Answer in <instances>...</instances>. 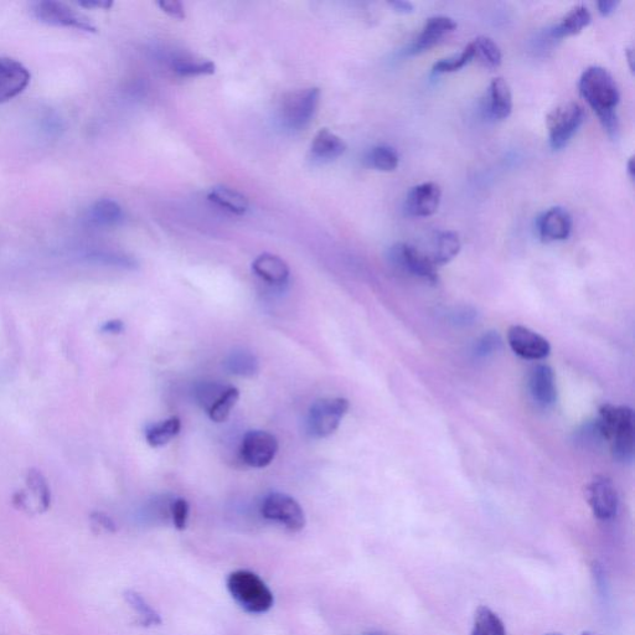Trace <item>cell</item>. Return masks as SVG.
I'll use <instances>...</instances> for the list:
<instances>
[{
    "label": "cell",
    "mask_w": 635,
    "mask_h": 635,
    "mask_svg": "<svg viewBox=\"0 0 635 635\" xmlns=\"http://www.w3.org/2000/svg\"><path fill=\"white\" fill-rule=\"evenodd\" d=\"M580 94L593 111L600 117L602 125L611 136L618 131L616 107L619 103V90L616 80L601 66H592L583 72L580 84Z\"/></svg>",
    "instance_id": "1"
},
{
    "label": "cell",
    "mask_w": 635,
    "mask_h": 635,
    "mask_svg": "<svg viewBox=\"0 0 635 635\" xmlns=\"http://www.w3.org/2000/svg\"><path fill=\"white\" fill-rule=\"evenodd\" d=\"M227 590L247 613L263 614L273 607L275 598L270 588L255 572L237 570L227 577Z\"/></svg>",
    "instance_id": "2"
},
{
    "label": "cell",
    "mask_w": 635,
    "mask_h": 635,
    "mask_svg": "<svg viewBox=\"0 0 635 635\" xmlns=\"http://www.w3.org/2000/svg\"><path fill=\"white\" fill-rule=\"evenodd\" d=\"M320 90L312 89L289 92L283 97L280 107V122L287 131L299 132L306 129L316 115Z\"/></svg>",
    "instance_id": "3"
},
{
    "label": "cell",
    "mask_w": 635,
    "mask_h": 635,
    "mask_svg": "<svg viewBox=\"0 0 635 635\" xmlns=\"http://www.w3.org/2000/svg\"><path fill=\"white\" fill-rule=\"evenodd\" d=\"M583 121H585V110L577 102H567L552 110L546 118L551 148L554 151H560L566 147L582 126Z\"/></svg>",
    "instance_id": "4"
},
{
    "label": "cell",
    "mask_w": 635,
    "mask_h": 635,
    "mask_svg": "<svg viewBox=\"0 0 635 635\" xmlns=\"http://www.w3.org/2000/svg\"><path fill=\"white\" fill-rule=\"evenodd\" d=\"M32 14L39 22L53 25V27L72 28L82 32L96 33V25L85 14L64 3L54 0H41L32 5Z\"/></svg>",
    "instance_id": "5"
},
{
    "label": "cell",
    "mask_w": 635,
    "mask_h": 635,
    "mask_svg": "<svg viewBox=\"0 0 635 635\" xmlns=\"http://www.w3.org/2000/svg\"><path fill=\"white\" fill-rule=\"evenodd\" d=\"M261 514L266 520L280 524L293 533H298L306 526V514L296 499L283 493L266 495L261 505Z\"/></svg>",
    "instance_id": "6"
},
{
    "label": "cell",
    "mask_w": 635,
    "mask_h": 635,
    "mask_svg": "<svg viewBox=\"0 0 635 635\" xmlns=\"http://www.w3.org/2000/svg\"><path fill=\"white\" fill-rule=\"evenodd\" d=\"M349 401L343 397L323 399L311 407L308 415V431L313 437L325 438L338 430L349 411Z\"/></svg>",
    "instance_id": "7"
},
{
    "label": "cell",
    "mask_w": 635,
    "mask_h": 635,
    "mask_svg": "<svg viewBox=\"0 0 635 635\" xmlns=\"http://www.w3.org/2000/svg\"><path fill=\"white\" fill-rule=\"evenodd\" d=\"M389 260L392 265L410 275L422 278L427 282L438 281L436 266L433 265L430 256L423 254L415 246L409 244H396L389 251Z\"/></svg>",
    "instance_id": "8"
},
{
    "label": "cell",
    "mask_w": 635,
    "mask_h": 635,
    "mask_svg": "<svg viewBox=\"0 0 635 635\" xmlns=\"http://www.w3.org/2000/svg\"><path fill=\"white\" fill-rule=\"evenodd\" d=\"M240 452L247 466L265 468L276 458L278 441L270 432L250 431L242 440Z\"/></svg>",
    "instance_id": "9"
},
{
    "label": "cell",
    "mask_w": 635,
    "mask_h": 635,
    "mask_svg": "<svg viewBox=\"0 0 635 635\" xmlns=\"http://www.w3.org/2000/svg\"><path fill=\"white\" fill-rule=\"evenodd\" d=\"M586 498L597 519L608 521L617 515L618 493L608 478L600 477L593 480L586 489Z\"/></svg>",
    "instance_id": "10"
},
{
    "label": "cell",
    "mask_w": 635,
    "mask_h": 635,
    "mask_svg": "<svg viewBox=\"0 0 635 635\" xmlns=\"http://www.w3.org/2000/svg\"><path fill=\"white\" fill-rule=\"evenodd\" d=\"M508 343L516 355L526 360L545 359L551 351L550 343L544 337L523 325H513L509 329Z\"/></svg>",
    "instance_id": "11"
},
{
    "label": "cell",
    "mask_w": 635,
    "mask_h": 635,
    "mask_svg": "<svg viewBox=\"0 0 635 635\" xmlns=\"http://www.w3.org/2000/svg\"><path fill=\"white\" fill-rule=\"evenodd\" d=\"M611 449L613 458L621 463L632 462L634 456V416L627 406H621L616 427L612 432Z\"/></svg>",
    "instance_id": "12"
},
{
    "label": "cell",
    "mask_w": 635,
    "mask_h": 635,
    "mask_svg": "<svg viewBox=\"0 0 635 635\" xmlns=\"http://www.w3.org/2000/svg\"><path fill=\"white\" fill-rule=\"evenodd\" d=\"M29 70L19 61L0 58V103L8 102L22 94L30 84Z\"/></svg>",
    "instance_id": "13"
},
{
    "label": "cell",
    "mask_w": 635,
    "mask_h": 635,
    "mask_svg": "<svg viewBox=\"0 0 635 635\" xmlns=\"http://www.w3.org/2000/svg\"><path fill=\"white\" fill-rule=\"evenodd\" d=\"M441 188L435 183H423L412 188L407 195L405 209L415 218H428L440 208Z\"/></svg>",
    "instance_id": "14"
},
{
    "label": "cell",
    "mask_w": 635,
    "mask_h": 635,
    "mask_svg": "<svg viewBox=\"0 0 635 635\" xmlns=\"http://www.w3.org/2000/svg\"><path fill=\"white\" fill-rule=\"evenodd\" d=\"M540 239L544 242L566 240L572 231V218L569 211L552 208L542 214L538 220Z\"/></svg>",
    "instance_id": "15"
},
{
    "label": "cell",
    "mask_w": 635,
    "mask_h": 635,
    "mask_svg": "<svg viewBox=\"0 0 635 635\" xmlns=\"http://www.w3.org/2000/svg\"><path fill=\"white\" fill-rule=\"evenodd\" d=\"M456 29L457 24L452 18L443 17V15L432 17L427 20L420 36H418L407 53L412 55L423 53V51L431 49L438 41H441Z\"/></svg>",
    "instance_id": "16"
},
{
    "label": "cell",
    "mask_w": 635,
    "mask_h": 635,
    "mask_svg": "<svg viewBox=\"0 0 635 635\" xmlns=\"http://www.w3.org/2000/svg\"><path fill=\"white\" fill-rule=\"evenodd\" d=\"M529 389L531 396L539 405H554L557 399L554 370L549 365L536 366L530 374Z\"/></svg>",
    "instance_id": "17"
},
{
    "label": "cell",
    "mask_w": 635,
    "mask_h": 635,
    "mask_svg": "<svg viewBox=\"0 0 635 635\" xmlns=\"http://www.w3.org/2000/svg\"><path fill=\"white\" fill-rule=\"evenodd\" d=\"M252 271L262 281L273 286L285 285L289 277V267L281 257L272 254L258 256L252 263Z\"/></svg>",
    "instance_id": "18"
},
{
    "label": "cell",
    "mask_w": 635,
    "mask_h": 635,
    "mask_svg": "<svg viewBox=\"0 0 635 635\" xmlns=\"http://www.w3.org/2000/svg\"><path fill=\"white\" fill-rule=\"evenodd\" d=\"M345 151H347V144L327 128L320 129L311 146L313 159L322 163L332 162L342 157Z\"/></svg>",
    "instance_id": "19"
},
{
    "label": "cell",
    "mask_w": 635,
    "mask_h": 635,
    "mask_svg": "<svg viewBox=\"0 0 635 635\" xmlns=\"http://www.w3.org/2000/svg\"><path fill=\"white\" fill-rule=\"evenodd\" d=\"M513 111V95L508 82L497 77L490 84L488 91V112L493 120H505Z\"/></svg>",
    "instance_id": "20"
},
{
    "label": "cell",
    "mask_w": 635,
    "mask_h": 635,
    "mask_svg": "<svg viewBox=\"0 0 635 635\" xmlns=\"http://www.w3.org/2000/svg\"><path fill=\"white\" fill-rule=\"evenodd\" d=\"M591 20V13L586 5H576L562 18L551 34L556 39L569 38V36L580 34L583 29L591 24Z\"/></svg>",
    "instance_id": "21"
},
{
    "label": "cell",
    "mask_w": 635,
    "mask_h": 635,
    "mask_svg": "<svg viewBox=\"0 0 635 635\" xmlns=\"http://www.w3.org/2000/svg\"><path fill=\"white\" fill-rule=\"evenodd\" d=\"M123 219V211L115 200L102 199L96 201L87 210L86 220L92 226L107 227L120 224Z\"/></svg>",
    "instance_id": "22"
},
{
    "label": "cell",
    "mask_w": 635,
    "mask_h": 635,
    "mask_svg": "<svg viewBox=\"0 0 635 635\" xmlns=\"http://www.w3.org/2000/svg\"><path fill=\"white\" fill-rule=\"evenodd\" d=\"M208 199L211 203L236 215H244L250 208L249 199L244 194L235 189L224 187V185L210 189Z\"/></svg>",
    "instance_id": "23"
},
{
    "label": "cell",
    "mask_w": 635,
    "mask_h": 635,
    "mask_svg": "<svg viewBox=\"0 0 635 635\" xmlns=\"http://www.w3.org/2000/svg\"><path fill=\"white\" fill-rule=\"evenodd\" d=\"M459 251H461V240L456 232L442 231L436 237L430 258L436 267L443 266L451 262L459 254Z\"/></svg>",
    "instance_id": "24"
},
{
    "label": "cell",
    "mask_w": 635,
    "mask_h": 635,
    "mask_svg": "<svg viewBox=\"0 0 635 635\" xmlns=\"http://www.w3.org/2000/svg\"><path fill=\"white\" fill-rule=\"evenodd\" d=\"M182 430V421L177 416L168 418V420L154 423V425L146 428V441L149 446L154 448L168 445L173 438L179 435Z\"/></svg>",
    "instance_id": "25"
},
{
    "label": "cell",
    "mask_w": 635,
    "mask_h": 635,
    "mask_svg": "<svg viewBox=\"0 0 635 635\" xmlns=\"http://www.w3.org/2000/svg\"><path fill=\"white\" fill-rule=\"evenodd\" d=\"M225 366L230 374L240 376V378H254L260 370L256 355L245 349L232 351L227 356Z\"/></svg>",
    "instance_id": "26"
},
{
    "label": "cell",
    "mask_w": 635,
    "mask_h": 635,
    "mask_svg": "<svg viewBox=\"0 0 635 635\" xmlns=\"http://www.w3.org/2000/svg\"><path fill=\"white\" fill-rule=\"evenodd\" d=\"M472 635H507V629L497 613L480 606L474 613Z\"/></svg>",
    "instance_id": "27"
},
{
    "label": "cell",
    "mask_w": 635,
    "mask_h": 635,
    "mask_svg": "<svg viewBox=\"0 0 635 635\" xmlns=\"http://www.w3.org/2000/svg\"><path fill=\"white\" fill-rule=\"evenodd\" d=\"M172 69L175 74L182 77L206 76L215 74L216 65L210 60L184 55L172 61Z\"/></svg>",
    "instance_id": "28"
},
{
    "label": "cell",
    "mask_w": 635,
    "mask_h": 635,
    "mask_svg": "<svg viewBox=\"0 0 635 635\" xmlns=\"http://www.w3.org/2000/svg\"><path fill=\"white\" fill-rule=\"evenodd\" d=\"M125 600L129 604V607L138 614L139 623L143 627H156L162 623L159 613L149 604L142 595H139L136 591H126Z\"/></svg>",
    "instance_id": "29"
},
{
    "label": "cell",
    "mask_w": 635,
    "mask_h": 635,
    "mask_svg": "<svg viewBox=\"0 0 635 635\" xmlns=\"http://www.w3.org/2000/svg\"><path fill=\"white\" fill-rule=\"evenodd\" d=\"M472 44L474 46V58H477L484 66L489 67V69H495V67L502 64V51L492 39L480 36V38L472 41Z\"/></svg>",
    "instance_id": "30"
},
{
    "label": "cell",
    "mask_w": 635,
    "mask_h": 635,
    "mask_svg": "<svg viewBox=\"0 0 635 635\" xmlns=\"http://www.w3.org/2000/svg\"><path fill=\"white\" fill-rule=\"evenodd\" d=\"M27 485L30 492L33 493L40 511H46L50 508L51 492L48 480L44 474L38 469H29L27 473Z\"/></svg>",
    "instance_id": "31"
},
{
    "label": "cell",
    "mask_w": 635,
    "mask_h": 635,
    "mask_svg": "<svg viewBox=\"0 0 635 635\" xmlns=\"http://www.w3.org/2000/svg\"><path fill=\"white\" fill-rule=\"evenodd\" d=\"M370 167L381 170V172H392L399 167V154L395 149L387 146H378L371 149L366 157Z\"/></svg>",
    "instance_id": "32"
},
{
    "label": "cell",
    "mask_w": 635,
    "mask_h": 635,
    "mask_svg": "<svg viewBox=\"0 0 635 635\" xmlns=\"http://www.w3.org/2000/svg\"><path fill=\"white\" fill-rule=\"evenodd\" d=\"M227 386L219 384V382L205 381L195 387V400L201 406V409L208 413L224 395Z\"/></svg>",
    "instance_id": "33"
},
{
    "label": "cell",
    "mask_w": 635,
    "mask_h": 635,
    "mask_svg": "<svg viewBox=\"0 0 635 635\" xmlns=\"http://www.w3.org/2000/svg\"><path fill=\"white\" fill-rule=\"evenodd\" d=\"M240 399V391L234 386H227L224 395L216 402V405L208 412L211 421L224 422L229 418L232 409Z\"/></svg>",
    "instance_id": "34"
},
{
    "label": "cell",
    "mask_w": 635,
    "mask_h": 635,
    "mask_svg": "<svg viewBox=\"0 0 635 635\" xmlns=\"http://www.w3.org/2000/svg\"><path fill=\"white\" fill-rule=\"evenodd\" d=\"M473 58L474 46L472 43H469L458 56L438 61V63L433 66V72H435V74H446V72L461 70L462 67L466 66Z\"/></svg>",
    "instance_id": "35"
},
{
    "label": "cell",
    "mask_w": 635,
    "mask_h": 635,
    "mask_svg": "<svg viewBox=\"0 0 635 635\" xmlns=\"http://www.w3.org/2000/svg\"><path fill=\"white\" fill-rule=\"evenodd\" d=\"M91 260L106 263V265L133 268L137 266L136 261L133 258L122 254H116V252L108 251H94L89 254Z\"/></svg>",
    "instance_id": "36"
},
{
    "label": "cell",
    "mask_w": 635,
    "mask_h": 635,
    "mask_svg": "<svg viewBox=\"0 0 635 635\" xmlns=\"http://www.w3.org/2000/svg\"><path fill=\"white\" fill-rule=\"evenodd\" d=\"M189 504L183 498L173 499L170 503V519H172L175 528L184 530L187 528L189 519Z\"/></svg>",
    "instance_id": "37"
},
{
    "label": "cell",
    "mask_w": 635,
    "mask_h": 635,
    "mask_svg": "<svg viewBox=\"0 0 635 635\" xmlns=\"http://www.w3.org/2000/svg\"><path fill=\"white\" fill-rule=\"evenodd\" d=\"M500 347H502L500 335L497 332H488L478 340L476 347H474V353L479 358H485V356L494 354Z\"/></svg>",
    "instance_id": "38"
},
{
    "label": "cell",
    "mask_w": 635,
    "mask_h": 635,
    "mask_svg": "<svg viewBox=\"0 0 635 635\" xmlns=\"http://www.w3.org/2000/svg\"><path fill=\"white\" fill-rule=\"evenodd\" d=\"M158 7L168 14L170 18L183 20L185 19L184 5L178 0H159Z\"/></svg>",
    "instance_id": "39"
},
{
    "label": "cell",
    "mask_w": 635,
    "mask_h": 635,
    "mask_svg": "<svg viewBox=\"0 0 635 635\" xmlns=\"http://www.w3.org/2000/svg\"><path fill=\"white\" fill-rule=\"evenodd\" d=\"M91 519H92V523H94L97 526H101L102 529H105L107 531L116 530V525L115 523H113V520L110 518V516L100 513V511H97V513L92 514Z\"/></svg>",
    "instance_id": "40"
},
{
    "label": "cell",
    "mask_w": 635,
    "mask_h": 635,
    "mask_svg": "<svg viewBox=\"0 0 635 635\" xmlns=\"http://www.w3.org/2000/svg\"><path fill=\"white\" fill-rule=\"evenodd\" d=\"M125 330V323L122 320H110L101 327V332L106 334H121Z\"/></svg>",
    "instance_id": "41"
},
{
    "label": "cell",
    "mask_w": 635,
    "mask_h": 635,
    "mask_svg": "<svg viewBox=\"0 0 635 635\" xmlns=\"http://www.w3.org/2000/svg\"><path fill=\"white\" fill-rule=\"evenodd\" d=\"M80 7L86 9H111L113 2L111 0H82L79 2Z\"/></svg>",
    "instance_id": "42"
},
{
    "label": "cell",
    "mask_w": 635,
    "mask_h": 635,
    "mask_svg": "<svg viewBox=\"0 0 635 635\" xmlns=\"http://www.w3.org/2000/svg\"><path fill=\"white\" fill-rule=\"evenodd\" d=\"M597 5L598 12H600L603 17H608V15L616 12L619 2L618 0H601Z\"/></svg>",
    "instance_id": "43"
},
{
    "label": "cell",
    "mask_w": 635,
    "mask_h": 635,
    "mask_svg": "<svg viewBox=\"0 0 635 635\" xmlns=\"http://www.w3.org/2000/svg\"><path fill=\"white\" fill-rule=\"evenodd\" d=\"M391 7L397 10L399 13H411L413 12V5L410 2H405V0H395V2H391Z\"/></svg>",
    "instance_id": "44"
},
{
    "label": "cell",
    "mask_w": 635,
    "mask_h": 635,
    "mask_svg": "<svg viewBox=\"0 0 635 635\" xmlns=\"http://www.w3.org/2000/svg\"><path fill=\"white\" fill-rule=\"evenodd\" d=\"M627 168H628L629 177H631L632 180H633L634 179V172H635V170H634V159L633 158L629 159V162L627 164Z\"/></svg>",
    "instance_id": "45"
},
{
    "label": "cell",
    "mask_w": 635,
    "mask_h": 635,
    "mask_svg": "<svg viewBox=\"0 0 635 635\" xmlns=\"http://www.w3.org/2000/svg\"><path fill=\"white\" fill-rule=\"evenodd\" d=\"M633 50L632 49H628V59H629V64H631V69L633 70Z\"/></svg>",
    "instance_id": "46"
},
{
    "label": "cell",
    "mask_w": 635,
    "mask_h": 635,
    "mask_svg": "<svg viewBox=\"0 0 635 635\" xmlns=\"http://www.w3.org/2000/svg\"><path fill=\"white\" fill-rule=\"evenodd\" d=\"M364 635H389V634L380 633V632H373V633H366Z\"/></svg>",
    "instance_id": "47"
},
{
    "label": "cell",
    "mask_w": 635,
    "mask_h": 635,
    "mask_svg": "<svg viewBox=\"0 0 635 635\" xmlns=\"http://www.w3.org/2000/svg\"><path fill=\"white\" fill-rule=\"evenodd\" d=\"M581 635H598V634L591 633V632H585V633H582Z\"/></svg>",
    "instance_id": "48"
},
{
    "label": "cell",
    "mask_w": 635,
    "mask_h": 635,
    "mask_svg": "<svg viewBox=\"0 0 635 635\" xmlns=\"http://www.w3.org/2000/svg\"><path fill=\"white\" fill-rule=\"evenodd\" d=\"M549 635H561V634H549Z\"/></svg>",
    "instance_id": "49"
}]
</instances>
